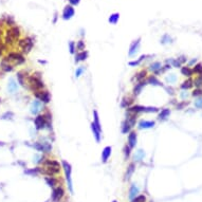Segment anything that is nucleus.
<instances>
[{"label":"nucleus","mask_w":202,"mask_h":202,"mask_svg":"<svg viewBox=\"0 0 202 202\" xmlns=\"http://www.w3.org/2000/svg\"><path fill=\"white\" fill-rule=\"evenodd\" d=\"M61 164L54 159H47L44 162V167H40V173L47 175L48 177H54L60 173Z\"/></svg>","instance_id":"f257e3e1"},{"label":"nucleus","mask_w":202,"mask_h":202,"mask_svg":"<svg viewBox=\"0 0 202 202\" xmlns=\"http://www.w3.org/2000/svg\"><path fill=\"white\" fill-rule=\"evenodd\" d=\"M28 85H29L30 90L33 93L38 91V90L45 89V83H44V80H41L40 73H34V74L30 75V76L28 77Z\"/></svg>","instance_id":"f03ea898"},{"label":"nucleus","mask_w":202,"mask_h":202,"mask_svg":"<svg viewBox=\"0 0 202 202\" xmlns=\"http://www.w3.org/2000/svg\"><path fill=\"white\" fill-rule=\"evenodd\" d=\"M3 59H6L8 63H10L14 67H15V66L22 65L25 61V56H23V54L19 53V52H10V53H8L4 56Z\"/></svg>","instance_id":"7ed1b4c3"},{"label":"nucleus","mask_w":202,"mask_h":202,"mask_svg":"<svg viewBox=\"0 0 202 202\" xmlns=\"http://www.w3.org/2000/svg\"><path fill=\"white\" fill-rule=\"evenodd\" d=\"M17 45L19 49L22 51V54H29L32 51L33 47H34V39L31 36L23 37V38H20L18 40Z\"/></svg>","instance_id":"20e7f679"},{"label":"nucleus","mask_w":202,"mask_h":202,"mask_svg":"<svg viewBox=\"0 0 202 202\" xmlns=\"http://www.w3.org/2000/svg\"><path fill=\"white\" fill-rule=\"evenodd\" d=\"M61 166H63L64 172H65V177H66V180H67L69 191H70V192H73L72 177H71V173H72V167H71V164L68 163L67 161H63V162H61Z\"/></svg>","instance_id":"39448f33"},{"label":"nucleus","mask_w":202,"mask_h":202,"mask_svg":"<svg viewBox=\"0 0 202 202\" xmlns=\"http://www.w3.org/2000/svg\"><path fill=\"white\" fill-rule=\"evenodd\" d=\"M34 95L42 104H48L51 101V95H50V92L48 90H45V89L38 90V91L34 92Z\"/></svg>","instance_id":"423d86ee"},{"label":"nucleus","mask_w":202,"mask_h":202,"mask_svg":"<svg viewBox=\"0 0 202 202\" xmlns=\"http://www.w3.org/2000/svg\"><path fill=\"white\" fill-rule=\"evenodd\" d=\"M65 196V189L63 188V186H57L55 188H53V192H52V200L53 202H59L61 199Z\"/></svg>","instance_id":"0eeeda50"},{"label":"nucleus","mask_w":202,"mask_h":202,"mask_svg":"<svg viewBox=\"0 0 202 202\" xmlns=\"http://www.w3.org/2000/svg\"><path fill=\"white\" fill-rule=\"evenodd\" d=\"M74 15H75L74 6H70V4H67V6L64 8L63 13H61V17H63L64 20H70Z\"/></svg>","instance_id":"6e6552de"},{"label":"nucleus","mask_w":202,"mask_h":202,"mask_svg":"<svg viewBox=\"0 0 202 202\" xmlns=\"http://www.w3.org/2000/svg\"><path fill=\"white\" fill-rule=\"evenodd\" d=\"M42 109H44V104H42L40 101H38V99H35V101H33L32 104H31L30 111L32 115H38V113L42 110Z\"/></svg>","instance_id":"1a4fd4ad"},{"label":"nucleus","mask_w":202,"mask_h":202,"mask_svg":"<svg viewBox=\"0 0 202 202\" xmlns=\"http://www.w3.org/2000/svg\"><path fill=\"white\" fill-rule=\"evenodd\" d=\"M34 124L35 127H36L37 130H42L47 127V122H46V118H45L44 115H36V118H34Z\"/></svg>","instance_id":"9d476101"},{"label":"nucleus","mask_w":202,"mask_h":202,"mask_svg":"<svg viewBox=\"0 0 202 202\" xmlns=\"http://www.w3.org/2000/svg\"><path fill=\"white\" fill-rule=\"evenodd\" d=\"M140 46H141V38L139 37L138 39H135L131 42V45H130V47H129V51H128V55H129L130 57L134 56L135 54L139 52Z\"/></svg>","instance_id":"9b49d317"},{"label":"nucleus","mask_w":202,"mask_h":202,"mask_svg":"<svg viewBox=\"0 0 202 202\" xmlns=\"http://www.w3.org/2000/svg\"><path fill=\"white\" fill-rule=\"evenodd\" d=\"M138 142V134L135 131H130L129 134H128V143L127 145L130 147V148H134L135 145H137Z\"/></svg>","instance_id":"f8f14e48"},{"label":"nucleus","mask_w":202,"mask_h":202,"mask_svg":"<svg viewBox=\"0 0 202 202\" xmlns=\"http://www.w3.org/2000/svg\"><path fill=\"white\" fill-rule=\"evenodd\" d=\"M147 82L146 80H143V82H139L134 85V90H132V93H134V96H138L140 93L142 92V90L144 89V87L146 86Z\"/></svg>","instance_id":"ddd939ff"},{"label":"nucleus","mask_w":202,"mask_h":202,"mask_svg":"<svg viewBox=\"0 0 202 202\" xmlns=\"http://www.w3.org/2000/svg\"><path fill=\"white\" fill-rule=\"evenodd\" d=\"M111 151H112L111 146H106L105 148L103 149V151H102V162L107 163L108 159L110 158V156H111Z\"/></svg>","instance_id":"4468645a"},{"label":"nucleus","mask_w":202,"mask_h":202,"mask_svg":"<svg viewBox=\"0 0 202 202\" xmlns=\"http://www.w3.org/2000/svg\"><path fill=\"white\" fill-rule=\"evenodd\" d=\"M88 55H89V53H88V51H80V52H77L76 54H75V59L74 61L75 63H80V61H84L86 60L88 58Z\"/></svg>","instance_id":"2eb2a0df"},{"label":"nucleus","mask_w":202,"mask_h":202,"mask_svg":"<svg viewBox=\"0 0 202 202\" xmlns=\"http://www.w3.org/2000/svg\"><path fill=\"white\" fill-rule=\"evenodd\" d=\"M156 125V123L153 121H146V120H141L139 122V128L140 129H148V128H151Z\"/></svg>","instance_id":"dca6fc26"},{"label":"nucleus","mask_w":202,"mask_h":202,"mask_svg":"<svg viewBox=\"0 0 202 202\" xmlns=\"http://www.w3.org/2000/svg\"><path fill=\"white\" fill-rule=\"evenodd\" d=\"M25 75L27 74H25V71H19V72H17V80L22 87H25V85L28 84V80Z\"/></svg>","instance_id":"f3484780"},{"label":"nucleus","mask_w":202,"mask_h":202,"mask_svg":"<svg viewBox=\"0 0 202 202\" xmlns=\"http://www.w3.org/2000/svg\"><path fill=\"white\" fill-rule=\"evenodd\" d=\"M91 130H92V134H93L94 138H95V141L97 142V143H99L102 140V134H101L102 131L97 129V127L93 124V122L91 123Z\"/></svg>","instance_id":"a211bd4d"},{"label":"nucleus","mask_w":202,"mask_h":202,"mask_svg":"<svg viewBox=\"0 0 202 202\" xmlns=\"http://www.w3.org/2000/svg\"><path fill=\"white\" fill-rule=\"evenodd\" d=\"M134 97L132 96H125L124 99H122V104H121V106L123 107V108H129V107H131L134 105Z\"/></svg>","instance_id":"6ab92c4d"},{"label":"nucleus","mask_w":202,"mask_h":202,"mask_svg":"<svg viewBox=\"0 0 202 202\" xmlns=\"http://www.w3.org/2000/svg\"><path fill=\"white\" fill-rule=\"evenodd\" d=\"M139 187L137 186L135 184H131V186H130V189H129V195H128V197H129L130 200H132V199H134L135 197L139 195Z\"/></svg>","instance_id":"aec40b11"},{"label":"nucleus","mask_w":202,"mask_h":202,"mask_svg":"<svg viewBox=\"0 0 202 202\" xmlns=\"http://www.w3.org/2000/svg\"><path fill=\"white\" fill-rule=\"evenodd\" d=\"M0 68H1L2 70L4 71V72H11V71H13L14 66H12L10 63H8V61L6 60V59L2 58L1 65H0Z\"/></svg>","instance_id":"412c9836"},{"label":"nucleus","mask_w":202,"mask_h":202,"mask_svg":"<svg viewBox=\"0 0 202 202\" xmlns=\"http://www.w3.org/2000/svg\"><path fill=\"white\" fill-rule=\"evenodd\" d=\"M146 76H147V70H141L134 75V80H137L138 83L143 82V80H145Z\"/></svg>","instance_id":"4be33fe9"},{"label":"nucleus","mask_w":202,"mask_h":202,"mask_svg":"<svg viewBox=\"0 0 202 202\" xmlns=\"http://www.w3.org/2000/svg\"><path fill=\"white\" fill-rule=\"evenodd\" d=\"M135 169V165L134 163H130L129 165H128L127 167V170H126V173H125V180H129L130 177L132 176V173H134Z\"/></svg>","instance_id":"5701e85b"},{"label":"nucleus","mask_w":202,"mask_h":202,"mask_svg":"<svg viewBox=\"0 0 202 202\" xmlns=\"http://www.w3.org/2000/svg\"><path fill=\"white\" fill-rule=\"evenodd\" d=\"M46 182H47V184H48L50 187H52V188H55V187H57L58 180L56 179L55 177H47L46 178Z\"/></svg>","instance_id":"b1692460"},{"label":"nucleus","mask_w":202,"mask_h":202,"mask_svg":"<svg viewBox=\"0 0 202 202\" xmlns=\"http://www.w3.org/2000/svg\"><path fill=\"white\" fill-rule=\"evenodd\" d=\"M17 88H18L17 83H16L15 80H13V78H11L10 82H9V85H8L9 91H10L11 93H15V92L17 91Z\"/></svg>","instance_id":"393cba45"},{"label":"nucleus","mask_w":202,"mask_h":202,"mask_svg":"<svg viewBox=\"0 0 202 202\" xmlns=\"http://www.w3.org/2000/svg\"><path fill=\"white\" fill-rule=\"evenodd\" d=\"M120 19V13H112L108 18V22L110 25H116Z\"/></svg>","instance_id":"a878e982"},{"label":"nucleus","mask_w":202,"mask_h":202,"mask_svg":"<svg viewBox=\"0 0 202 202\" xmlns=\"http://www.w3.org/2000/svg\"><path fill=\"white\" fill-rule=\"evenodd\" d=\"M4 25H8L9 28L11 27H14V25H16V22H15V19H14L13 16L9 15V16H6V18H4Z\"/></svg>","instance_id":"bb28decb"},{"label":"nucleus","mask_w":202,"mask_h":202,"mask_svg":"<svg viewBox=\"0 0 202 202\" xmlns=\"http://www.w3.org/2000/svg\"><path fill=\"white\" fill-rule=\"evenodd\" d=\"M147 83L150 85H154V86H161L162 83L156 77V75H150L148 78H147Z\"/></svg>","instance_id":"cd10ccee"},{"label":"nucleus","mask_w":202,"mask_h":202,"mask_svg":"<svg viewBox=\"0 0 202 202\" xmlns=\"http://www.w3.org/2000/svg\"><path fill=\"white\" fill-rule=\"evenodd\" d=\"M93 124L96 126L97 129L101 130L102 131V126H101V123H99V113H97L96 110L93 111Z\"/></svg>","instance_id":"c85d7f7f"},{"label":"nucleus","mask_w":202,"mask_h":202,"mask_svg":"<svg viewBox=\"0 0 202 202\" xmlns=\"http://www.w3.org/2000/svg\"><path fill=\"white\" fill-rule=\"evenodd\" d=\"M132 127L128 124L127 121H124V122L122 123V134H129L130 131H131Z\"/></svg>","instance_id":"c756f323"},{"label":"nucleus","mask_w":202,"mask_h":202,"mask_svg":"<svg viewBox=\"0 0 202 202\" xmlns=\"http://www.w3.org/2000/svg\"><path fill=\"white\" fill-rule=\"evenodd\" d=\"M170 115V110L167 108L163 109V110H161V112L159 113V120H165V118H168V115Z\"/></svg>","instance_id":"7c9ffc66"},{"label":"nucleus","mask_w":202,"mask_h":202,"mask_svg":"<svg viewBox=\"0 0 202 202\" xmlns=\"http://www.w3.org/2000/svg\"><path fill=\"white\" fill-rule=\"evenodd\" d=\"M161 68H162V65H161V63H159V61H154V63H153L149 66V70H150L151 72H157V71L160 70Z\"/></svg>","instance_id":"2f4dec72"},{"label":"nucleus","mask_w":202,"mask_h":202,"mask_svg":"<svg viewBox=\"0 0 202 202\" xmlns=\"http://www.w3.org/2000/svg\"><path fill=\"white\" fill-rule=\"evenodd\" d=\"M146 57H147V55H142V56H140V58L137 59V60L129 61V66H131V67H137V66L141 65V63H142V61H143Z\"/></svg>","instance_id":"473e14b6"},{"label":"nucleus","mask_w":202,"mask_h":202,"mask_svg":"<svg viewBox=\"0 0 202 202\" xmlns=\"http://www.w3.org/2000/svg\"><path fill=\"white\" fill-rule=\"evenodd\" d=\"M181 73L184 76H187V77H191L194 72H192V69H191L189 67H182L181 69Z\"/></svg>","instance_id":"72a5a7b5"},{"label":"nucleus","mask_w":202,"mask_h":202,"mask_svg":"<svg viewBox=\"0 0 202 202\" xmlns=\"http://www.w3.org/2000/svg\"><path fill=\"white\" fill-rule=\"evenodd\" d=\"M85 49H86V44H85V41L83 39L78 40L76 42V51L80 52V51H85Z\"/></svg>","instance_id":"f704fd0d"},{"label":"nucleus","mask_w":202,"mask_h":202,"mask_svg":"<svg viewBox=\"0 0 202 202\" xmlns=\"http://www.w3.org/2000/svg\"><path fill=\"white\" fill-rule=\"evenodd\" d=\"M144 157H145V153L142 149H140V150H138L137 153H135L134 159V161H141L144 159Z\"/></svg>","instance_id":"c9c22d12"},{"label":"nucleus","mask_w":202,"mask_h":202,"mask_svg":"<svg viewBox=\"0 0 202 202\" xmlns=\"http://www.w3.org/2000/svg\"><path fill=\"white\" fill-rule=\"evenodd\" d=\"M25 173H28V175H31V176H37L40 173V167H35V168H32V169L25 170Z\"/></svg>","instance_id":"e433bc0d"},{"label":"nucleus","mask_w":202,"mask_h":202,"mask_svg":"<svg viewBox=\"0 0 202 202\" xmlns=\"http://www.w3.org/2000/svg\"><path fill=\"white\" fill-rule=\"evenodd\" d=\"M192 86H194V84H192V80H185L184 83L181 85V88L183 90H187V89H189V88H192Z\"/></svg>","instance_id":"4c0bfd02"},{"label":"nucleus","mask_w":202,"mask_h":202,"mask_svg":"<svg viewBox=\"0 0 202 202\" xmlns=\"http://www.w3.org/2000/svg\"><path fill=\"white\" fill-rule=\"evenodd\" d=\"M192 72L202 76V64H197V65L195 66V68L192 69Z\"/></svg>","instance_id":"58836bf2"},{"label":"nucleus","mask_w":202,"mask_h":202,"mask_svg":"<svg viewBox=\"0 0 202 202\" xmlns=\"http://www.w3.org/2000/svg\"><path fill=\"white\" fill-rule=\"evenodd\" d=\"M192 84H194L197 88H201L202 87V76L198 75V76L192 80Z\"/></svg>","instance_id":"ea45409f"},{"label":"nucleus","mask_w":202,"mask_h":202,"mask_svg":"<svg viewBox=\"0 0 202 202\" xmlns=\"http://www.w3.org/2000/svg\"><path fill=\"white\" fill-rule=\"evenodd\" d=\"M130 153H131V148H130L128 145H125V147H124V158H125V160H128V159H129Z\"/></svg>","instance_id":"a19ab883"},{"label":"nucleus","mask_w":202,"mask_h":202,"mask_svg":"<svg viewBox=\"0 0 202 202\" xmlns=\"http://www.w3.org/2000/svg\"><path fill=\"white\" fill-rule=\"evenodd\" d=\"M68 46H69V51H70V53L75 54V52H76V44H75L74 41H70Z\"/></svg>","instance_id":"79ce46f5"},{"label":"nucleus","mask_w":202,"mask_h":202,"mask_svg":"<svg viewBox=\"0 0 202 202\" xmlns=\"http://www.w3.org/2000/svg\"><path fill=\"white\" fill-rule=\"evenodd\" d=\"M33 147L36 149L37 151H40V153H45V149H44V146H42V143H39V142H35L33 144Z\"/></svg>","instance_id":"37998d69"},{"label":"nucleus","mask_w":202,"mask_h":202,"mask_svg":"<svg viewBox=\"0 0 202 202\" xmlns=\"http://www.w3.org/2000/svg\"><path fill=\"white\" fill-rule=\"evenodd\" d=\"M131 202H146V197L144 195H138L134 199H132Z\"/></svg>","instance_id":"c03bdc74"},{"label":"nucleus","mask_w":202,"mask_h":202,"mask_svg":"<svg viewBox=\"0 0 202 202\" xmlns=\"http://www.w3.org/2000/svg\"><path fill=\"white\" fill-rule=\"evenodd\" d=\"M42 146H44L45 153H50L52 150V145L49 142H42Z\"/></svg>","instance_id":"a18cd8bd"},{"label":"nucleus","mask_w":202,"mask_h":202,"mask_svg":"<svg viewBox=\"0 0 202 202\" xmlns=\"http://www.w3.org/2000/svg\"><path fill=\"white\" fill-rule=\"evenodd\" d=\"M84 71H85V68H84V67H78V68L76 69V71H75V76H76V77H80V75H83Z\"/></svg>","instance_id":"49530a36"},{"label":"nucleus","mask_w":202,"mask_h":202,"mask_svg":"<svg viewBox=\"0 0 202 202\" xmlns=\"http://www.w3.org/2000/svg\"><path fill=\"white\" fill-rule=\"evenodd\" d=\"M192 96H199V95H202V89H201V88H197V89H195L194 91H192Z\"/></svg>","instance_id":"de8ad7c7"},{"label":"nucleus","mask_w":202,"mask_h":202,"mask_svg":"<svg viewBox=\"0 0 202 202\" xmlns=\"http://www.w3.org/2000/svg\"><path fill=\"white\" fill-rule=\"evenodd\" d=\"M176 80H177V77H176L175 74H172V75H169V76L166 77V80H167L168 83H173V82H176Z\"/></svg>","instance_id":"09e8293b"},{"label":"nucleus","mask_w":202,"mask_h":202,"mask_svg":"<svg viewBox=\"0 0 202 202\" xmlns=\"http://www.w3.org/2000/svg\"><path fill=\"white\" fill-rule=\"evenodd\" d=\"M69 1V4L72 6H77L78 4H80V0H68Z\"/></svg>","instance_id":"8fccbe9b"},{"label":"nucleus","mask_w":202,"mask_h":202,"mask_svg":"<svg viewBox=\"0 0 202 202\" xmlns=\"http://www.w3.org/2000/svg\"><path fill=\"white\" fill-rule=\"evenodd\" d=\"M13 112H6L4 113L3 115H2V118H3V120H6V118H13Z\"/></svg>","instance_id":"3c124183"},{"label":"nucleus","mask_w":202,"mask_h":202,"mask_svg":"<svg viewBox=\"0 0 202 202\" xmlns=\"http://www.w3.org/2000/svg\"><path fill=\"white\" fill-rule=\"evenodd\" d=\"M195 106H196L197 108H202V99H199L198 101L195 102Z\"/></svg>","instance_id":"603ef678"},{"label":"nucleus","mask_w":202,"mask_h":202,"mask_svg":"<svg viewBox=\"0 0 202 202\" xmlns=\"http://www.w3.org/2000/svg\"><path fill=\"white\" fill-rule=\"evenodd\" d=\"M170 63L173 64V67H177L178 68V67H180V66H181V64L178 61V59H177V60H170Z\"/></svg>","instance_id":"864d4df0"},{"label":"nucleus","mask_w":202,"mask_h":202,"mask_svg":"<svg viewBox=\"0 0 202 202\" xmlns=\"http://www.w3.org/2000/svg\"><path fill=\"white\" fill-rule=\"evenodd\" d=\"M184 105H186V103H185V102H183V103H181V104H179V105L177 106V108H179V109H181L183 106Z\"/></svg>","instance_id":"5fc2aeb1"},{"label":"nucleus","mask_w":202,"mask_h":202,"mask_svg":"<svg viewBox=\"0 0 202 202\" xmlns=\"http://www.w3.org/2000/svg\"><path fill=\"white\" fill-rule=\"evenodd\" d=\"M56 20H57V12H55V14H54V19H53V22L56 23Z\"/></svg>","instance_id":"6e6d98bb"},{"label":"nucleus","mask_w":202,"mask_h":202,"mask_svg":"<svg viewBox=\"0 0 202 202\" xmlns=\"http://www.w3.org/2000/svg\"><path fill=\"white\" fill-rule=\"evenodd\" d=\"M196 63V59H192V60H191V63H189V65H194V64Z\"/></svg>","instance_id":"4d7b16f0"},{"label":"nucleus","mask_w":202,"mask_h":202,"mask_svg":"<svg viewBox=\"0 0 202 202\" xmlns=\"http://www.w3.org/2000/svg\"><path fill=\"white\" fill-rule=\"evenodd\" d=\"M112 202H118V201H115H115H112Z\"/></svg>","instance_id":"13d9d810"},{"label":"nucleus","mask_w":202,"mask_h":202,"mask_svg":"<svg viewBox=\"0 0 202 202\" xmlns=\"http://www.w3.org/2000/svg\"><path fill=\"white\" fill-rule=\"evenodd\" d=\"M0 102H1V99H0Z\"/></svg>","instance_id":"bf43d9fd"}]
</instances>
